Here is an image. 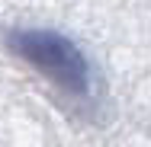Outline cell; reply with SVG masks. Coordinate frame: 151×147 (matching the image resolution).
<instances>
[{"label": "cell", "instance_id": "1", "mask_svg": "<svg viewBox=\"0 0 151 147\" xmlns=\"http://www.w3.org/2000/svg\"><path fill=\"white\" fill-rule=\"evenodd\" d=\"M23 55L35 61V67L42 74H48L55 83H64L71 93H81L87 87V70L77 58V51H71L64 42L52 35H26L23 38Z\"/></svg>", "mask_w": 151, "mask_h": 147}]
</instances>
